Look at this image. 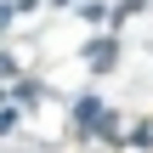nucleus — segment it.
I'll return each mask as SVG.
<instances>
[{"instance_id": "0eeeda50", "label": "nucleus", "mask_w": 153, "mask_h": 153, "mask_svg": "<svg viewBox=\"0 0 153 153\" xmlns=\"http://www.w3.org/2000/svg\"><path fill=\"white\" fill-rule=\"evenodd\" d=\"M6 74H17V62H11V57L0 51V79H6Z\"/></svg>"}, {"instance_id": "423d86ee", "label": "nucleus", "mask_w": 153, "mask_h": 153, "mask_svg": "<svg viewBox=\"0 0 153 153\" xmlns=\"http://www.w3.org/2000/svg\"><path fill=\"white\" fill-rule=\"evenodd\" d=\"M11 125H17V108H6V114H0V136H6Z\"/></svg>"}, {"instance_id": "20e7f679", "label": "nucleus", "mask_w": 153, "mask_h": 153, "mask_svg": "<svg viewBox=\"0 0 153 153\" xmlns=\"http://www.w3.org/2000/svg\"><path fill=\"white\" fill-rule=\"evenodd\" d=\"M28 6H34V0H11V6H0V28H6V23L17 17V11H28Z\"/></svg>"}, {"instance_id": "39448f33", "label": "nucleus", "mask_w": 153, "mask_h": 153, "mask_svg": "<svg viewBox=\"0 0 153 153\" xmlns=\"http://www.w3.org/2000/svg\"><path fill=\"white\" fill-rule=\"evenodd\" d=\"M131 142H136V148H153V125H142V131H131Z\"/></svg>"}, {"instance_id": "f257e3e1", "label": "nucleus", "mask_w": 153, "mask_h": 153, "mask_svg": "<svg viewBox=\"0 0 153 153\" xmlns=\"http://www.w3.org/2000/svg\"><path fill=\"white\" fill-rule=\"evenodd\" d=\"M102 114H108V108H102L97 97H79V102H74V125H79V131H97Z\"/></svg>"}, {"instance_id": "f03ea898", "label": "nucleus", "mask_w": 153, "mask_h": 153, "mask_svg": "<svg viewBox=\"0 0 153 153\" xmlns=\"http://www.w3.org/2000/svg\"><path fill=\"white\" fill-rule=\"evenodd\" d=\"M85 62H91V68H114V40H91Z\"/></svg>"}, {"instance_id": "7ed1b4c3", "label": "nucleus", "mask_w": 153, "mask_h": 153, "mask_svg": "<svg viewBox=\"0 0 153 153\" xmlns=\"http://www.w3.org/2000/svg\"><path fill=\"white\" fill-rule=\"evenodd\" d=\"M11 97H17V102H34V97H40V85H34V79H17V91H11Z\"/></svg>"}]
</instances>
